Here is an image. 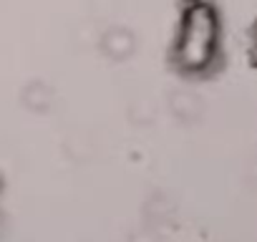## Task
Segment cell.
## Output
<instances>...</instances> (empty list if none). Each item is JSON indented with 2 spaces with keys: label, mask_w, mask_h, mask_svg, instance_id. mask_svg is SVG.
<instances>
[{
  "label": "cell",
  "mask_w": 257,
  "mask_h": 242,
  "mask_svg": "<svg viewBox=\"0 0 257 242\" xmlns=\"http://www.w3.org/2000/svg\"><path fill=\"white\" fill-rule=\"evenodd\" d=\"M219 13L207 0H189L179 13L172 63L184 76H202L217 63L219 53Z\"/></svg>",
  "instance_id": "1"
},
{
  "label": "cell",
  "mask_w": 257,
  "mask_h": 242,
  "mask_svg": "<svg viewBox=\"0 0 257 242\" xmlns=\"http://www.w3.org/2000/svg\"><path fill=\"white\" fill-rule=\"evenodd\" d=\"M98 51L106 61L111 63H123L128 58H134L137 51H139V38L137 33L128 28V26H121V23H113V26H106L98 36Z\"/></svg>",
  "instance_id": "2"
},
{
  "label": "cell",
  "mask_w": 257,
  "mask_h": 242,
  "mask_svg": "<svg viewBox=\"0 0 257 242\" xmlns=\"http://www.w3.org/2000/svg\"><path fill=\"white\" fill-rule=\"evenodd\" d=\"M21 103L31 113H48L53 108V103H56V91L46 81H31L21 91Z\"/></svg>",
  "instance_id": "3"
},
{
  "label": "cell",
  "mask_w": 257,
  "mask_h": 242,
  "mask_svg": "<svg viewBox=\"0 0 257 242\" xmlns=\"http://www.w3.org/2000/svg\"><path fill=\"white\" fill-rule=\"evenodd\" d=\"M169 113H174L179 121H197L202 113V103L192 91H174L169 93Z\"/></svg>",
  "instance_id": "4"
},
{
  "label": "cell",
  "mask_w": 257,
  "mask_h": 242,
  "mask_svg": "<svg viewBox=\"0 0 257 242\" xmlns=\"http://www.w3.org/2000/svg\"><path fill=\"white\" fill-rule=\"evenodd\" d=\"M128 242H162V234L154 227H144L137 234H132V239H128Z\"/></svg>",
  "instance_id": "5"
},
{
  "label": "cell",
  "mask_w": 257,
  "mask_h": 242,
  "mask_svg": "<svg viewBox=\"0 0 257 242\" xmlns=\"http://www.w3.org/2000/svg\"><path fill=\"white\" fill-rule=\"evenodd\" d=\"M0 192H3V177H0Z\"/></svg>",
  "instance_id": "6"
},
{
  "label": "cell",
  "mask_w": 257,
  "mask_h": 242,
  "mask_svg": "<svg viewBox=\"0 0 257 242\" xmlns=\"http://www.w3.org/2000/svg\"><path fill=\"white\" fill-rule=\"evenodd\" d=\"M0 219H3V209H0Z\"/></svg>",
  "instance_id": "7"
}]
</instances>
